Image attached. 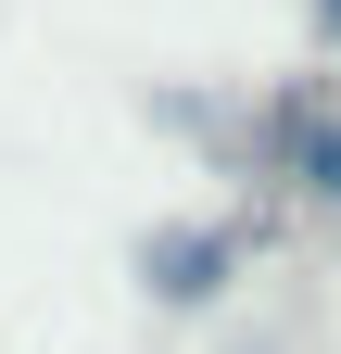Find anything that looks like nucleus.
Returning a JSON list of instances; mask_svg holds the SVG:
<instances>
[{"mask_svg": "<svg viewBox=\"0 0 341 354\" xmlns=\"http://www.w3.org/2000/svg\"><path fill=\"white\" fill-rule=\"evenodd\" d=\"M304 177H316V190L341 203V140H316V152H304Z\"/></svg>", "mask_w": 341, "mask_h": 354, "instance_id": "obj_1", "label": "nucleus"}, {"mask_svg": "<svg viewBox=\"0 0 341 354\" xmlns=\"http://www.w3.org/2000/svg\"><path fill=\"white\" fill-rule=\"evenodd\" d=\"M316 26H329V38H341V0H316Z\"/></svg>", "mask_w": 341, "mask_h": 354, "instance_id": "obj_2", "label": "nucleus"}]
</instances>
